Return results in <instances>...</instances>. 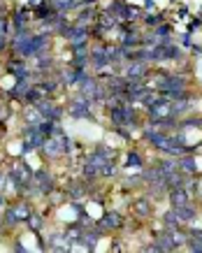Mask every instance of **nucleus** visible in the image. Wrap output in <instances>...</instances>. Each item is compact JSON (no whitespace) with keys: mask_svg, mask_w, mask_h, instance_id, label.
<instances>
[{"mask_svg":"<svg viewBox=\"0 0 202 253\" xmlns=\"http://www.w3.org/2000/svg\"><path fill=\"white\" fill-rule=\"evenodd\" d=\"M102 225H107L109 230H117V228L123 225V218H121V214H117V211H109V214H105V218H102Z\"/></svg>","mask_w":202,"mask_h":253,"instance_id":"nucleus-25","label":"nucleus"},{"mask_svg":"<svg viewBox=\"0 0 202 253\" xmlns=\"http://www.w3.org/2000/svg\"><path fill=\"white\" fill-rule=\"evenodd\" d=\"M81 172H84V181H95V179H98V176H100V168H98V165H93V163L91 161H86V165H84V169H81Z\"/></svg>","mask_w":202,"mask_h":253,"instance_id":"nucleus-26","label":"nucleus"},{"mask_svg":"<svg viewBox=\"0 0 202 253\" xmlns=\"http://www.w3.org/2000/svg\"><path fill=\"white\" fill-rule=\"evenodd\" d=\"M177 165H179V169H181V172H186L188 176L191 174H195V172H198V163H195V158L191 154H186V156H181V158H179L177 161Z\"/></svg>","mask_w":202,"mask_h":253,"instance_id":"nucleus-20","label":"nucleus"},{"mask_svg":"<svg viewBox=\"0 0 202 253\" xmlns=\"http://www.w3.org/2000/svg\"><path fill=\"white\" fill-rule=\"evenodd\" d=\"M9 179L16 184V188H28L33 184V169L26 165V163H16L12 172H7Z\"/></svg>","mask_w":202,"mask_h":253,"instance_id":"nucleus-7","label":"nucleus"},{"mask_svg":"<svg viewBox=\"0 0 202 253\" xmlns=\"http://www.w3.org/2000/svg\"><path fill=\"white\" fill-rule=\"evenodd\" d=\"M28 223H31V230L33 232H40V230H42V225H44V218H42L40 214H31Z\"/></svg>","mask_w":202,"mask_h":253,"instance_id":"nucleus-31","label":"nucleus"},{"mask_svg":"<svg viewBox=\"0 0 202 253\" xmlns=\"http://www.w3.org/2000/svg\"><path fill=\"white\" fill-rule=\"evenodd\" d=\"M49 5H51L54 12H58V14H65V12H70V9H75V7H81V2H77V0H49Z\"/></svg>","mask_w":202,"mask_h":253,"instance_id":"nucleus-18","label":"nucleus"},{"mask_svg":"<svg viewBox=\"0 0 202 253\" xmlns=\"http://www.w3.org/2000/svg\"><path fill=\"white\" fill-rule=\"evenodd\" d=\"M191 237H198V239H202V230H191Z\"/></svg>","mask_w":202,"mask_h":253,"instance_id":"nucleus-40","label":"nucleus"},{"mask_svg":"<svg viewBox=\"0 0 202 253\" xmlns=\"http://www.w3.org/2000/svg\"><path fill=\"white\" fill-rule=\"evenodd\" d=\"M33 186H35L42 195H51V193L56 191L54 176L49 174L47 169H38V172H33Z\"/></svg>","mask_w":202,"mask_h":253,"instance_id":"nucleus-10","label":"nucleus"},{"mask_svg":"<svg viewBox=\"0 0 202 253\" xmlns=\"http://www.w3.org/2000/svg\"><path fill=\"white\" fill-rule=\"evenodd\" d=\"M24 116H26V126H40V123L44 121V114H42L35 105H28L26 112H24Z\"/></svg>","mask_w":202,"mask_h":253,"instance_id":"nucleus-19","label":"nucleus"},{"mask_svg":"<svg viewBox=\"0 0 202 253\" xmlns=\"http://www.w3.org/2000/svg\"><path fill=\"white\" fill-rule=\"evenodd\" d=\"M31 35L33 33L28 31V28L16 31L12 42H9V49H12L16 56H21V58H31Z\"/></svg>","mask_w":202,"mask_h":253,"instance_id":"nucleus-3","label":"nucleus"},{"mask_svg":"<svg viewBox=\"0 0 202 253\" xmlns=\"http://www.w3.org/2000/svg\"><path fill=\"white\" fill-rule=\"evenodd\" d=\"M33 214L31 205H26V202H19V205H12V207L5 209V225L7 228H12V225H16V223L21 221H28Z\"/></svg>","mask_w":202,"mask_h":253,"instance_id":"nucleus-5","label":"nucleus"},{"mask_svg":"<svg viewBox=\"0 0 202 253\" xmlns=\"http://www.w3.org/2000/svg\"><path fill=\"white\" fill-rule=\"evenodd\" d=\"M77 86H79V93H81V95H86V98H91V100L95 98V93H98V88H100L98 79H95V77H88V75H86V77L81 79Z\"/></svg>","mask_w":202,"mask_h":253,"instance_id":"nucleus-14","label":"nucleus"},{"mask_svg":"<svg viewBox=\"0 0 202 253\" xmlns=\"http://www.w3.org/2000/svg\"><path fill=\"white\" fill-rule=\"evenodd\" d=\"M7 172H0V193H2V191H5V181H7Z\"/></svg>","mask_w":202,"mask_h":253,"instance_id":"nucleus-36","label":"nucleus"},{"mask_svg":"<svg viewBox=\"0 0 202 253\" xmlns=\"http://www.w3.org/2000/svg\"><path fill=\"white\" fill-rule=\"evenodd\" d=\"M9 26H12V23H9V19H7V16H0V35H5V38H7Z\"/></svg>","mask_w":202,"mask_h":253,"instance_id":"nucleus-34","label":"nucleus"},{"mask_svg":"<svg viewBox=\"0 0 202 253\" xmlns=\"http://www.w3.org/2000/svg\"><path fill=\"white\" fill-rule=\"evenodd\" d=\"M42 154H44V158H49V161H58L63 154H68L70 151V139L65 137H56V135H51V137L44 139V144H42V149H40Z\"/></svg>","mask_w":202,"mask_h":253,"instance_id":"nucleus-2","label":"nucleus"},{"mask_svg":"<svg viewBox=\"0 0 202 253\" xmlns=\"http://www.w3.org/2000/svg\"><path fill=\"white\" fill-rule=\"evenodd\" d=\"M188 251H195V253H200L202 251V239H198V237H188Z\"/></svg>","mask_w":202,"mask_h":253,"instance_id":"nucleus-33","label":"nucleus"},{"mask_svg":"<svg viewBox=\"0 0 202 253\" xmlns=\"http://www.w3.org/2000/svg\"><path fill=\"white\" fill-rule=\"evenodd\" d=\"M109 121L114 123V128H132L137 123V114L130 102H121L109 109Z\"/></svg>","mask_w":202,"mask_h":253,"instance_id":"nucleus-1","label":"nucleus"},{"mask_svg":"<svg viewBox=\"0 0 202 253\" xmlns=\"http://www.w3.org/2000/svg\"><path fill=\"white\" fill-rule=\"evenodd\" d=\"M142 44V38H140V35H137V33H125V35H123V40H121V46H125V49H130V51H132V49H135V46H140Z\"/></svg>","mask_w":202,"mask_h":253,"instance_id":"nucleus-27","label":"nucleus"},{"mask_svg":"<svg viewBox=\"0 0 202 253\" xmlns=\"http://www.w3.org/2000/svg\"><path fill=\"white\" fill-rule=\"evenodd\" d=\"M156 168L161 169V172H163V176L167 179L170 174H174V172H177L179 165H177V161H172V156H170V158H163V161H158V165H156Z\"/></svg>","mask_w":202,"mask_h":253,"instance_id":"nucleus-22","label":"nucleus"},{"mask_svg":"<svg viewBox=\"0 0 202 253\" xmlns=\"http://www.w3.org/2000/svg\"><path fill=\"white\" fill-rule=\"evenodd\" d=\"M26 9H19V12H14L12 14V28H14V33L16 31H24L26 28Z\"/></svg>","mask_w":202,"mask_h":253,"instance_id":"nucleus-28","label":"nucleus"},{"mask_svg":"<svg viewBox=\"0 0 202 253\" xmlns=\"http://www.w3.org/2000/svg\"><path fill=\"white\" fill-rule=\"evenodd\" d=\"M86 184H88V181H72V184L68 186V195H70L72 200H81L86 195Z\"/></svg>","mask_w":202,"mask_h":253,"instance_id":"nucleus-23","label":"nucleus"},{"mask_svg":"<svg viewBox=\"0 0 202 253\" xmlns=\"http://www.w3.org/2000/svg\"><path fill=\"white\" fill-rule=\"evenodd\" d=\"M91 65H93L98 72L107 70L112 65V58L107 54V46H98V49H91Z\"/></svg>","mask_w":202,"mask_h":253,"instance_id":"nucleus-12","label":"nucleus"},{"mask_svg":"<svg viewBox=\"0 0 202 253\" xmlns=\"http://www.w3.org/2000/svg\"><path fill=\"white\" fill-rule=\"evenodd\" d=\"M147 23L149 26H158V16H147Z\"/></svg>","mask_w":202,"mask_h":253,"instance_id":"nucleus-37","label":"nucleus"},{"mask_svg":"<svg viewBox=\"0 0 202 253\" xmlns=\"http://www.w3.org/2000/svg\"><path fill=\"white\" fill-rule=\"evenodd\" d=\"M47 135L40 130L38 126H26V132H24V154L33 151V149H42Z\"/></svg>","mask_w":202,"mask_h":253,"instance_id":"nucleus-6","label":"nucleus"},{"mask_svg":"<svg viewBox=\"0 0 202 253\" xmlns=\"http://www.w3.org/2000/svg\"><path fill=\"white\" fill-rule=\"evenodd\" d=\"M125 168H142V158L135 151H130L128 158H125Z\"/></svg>","mask_w":202,"mask_h":253,"instance_id":"nucleus-32","label":"nucleus"},{"mask_svg":"<svg viewBox=\"0 0 202 253\" xmlns=\"http://www.w3.org/2000/svg\"><path fill=\"white\" fill-rule=\"evenodd\" d=\"M147 72H149V63L130 61V63H125L123 77H125V82H144V79H147Z\"/></svg>","mask_w":202,"mask_h":253,"instance_id":"nucleus-9","label":"nucleus"},{"mask_svg":"<svg viewBox=\"0 0 202 253\" xmlns=\"http://www.w3.org/2000/svg\"><path fill=\"white\" fill-rule=\"evenodd\" d=\"M158 251H174L177 249V242H174V235H172V230H163L161 232V237H158Z\"/></svg>","mask_w":202,"mask_h":253,"instance_id":"nucleus-16","label":"nucleus"},{"mask_svg":"<svg viewBox=\"0 0 202 253\" xmlns=\"http://www.w3.org/2000/svg\"><path fill=\"white\" fill-rule=\"evenodd\" d=\"M167 200H170L172 207H179V205H186V202H191V193L186 191V186H177V188H170Z\"/></svg>","mask_w":202,"mask_h":253,"instance_id":"nucleus-13","label":"nucleus"},{"mask_svg":"<svg viewBox=\"0 0 202 253\" xmlns=\"http://www.w3.org/2000/svg\"><path fill=\"white\" fill-rule=\"evenodd\" d=\"M174 211H177L179 221L181 223H191L195 221V216H198V211H195V207L191 205V202H186V205H179V207H172Z\"/></svg>","mask_w":202,"mask_h":253,"instance_id":"nucleus-15","label":"nucleus"},{"mask_svg":"<svg viewBox=\"0 0 202 253\" xmlns=\"http://www.w3.org/2000/svg\"><path fill=\"white\" fill-rule=\"evenodd\" d=\"M132 211H135V216H137V218H142V221H144V218H149V216L154 214V211H151V200L140 198L135 205H132Z\"/></svg>","mask_w":202,"mask_h":253,"instance_id":"nucleus-17","label":"nucleus"},{"mask_svg":"<svg viewBox=\"0 0 202 253\" xmlns=\"http://www.w3.org/2000/svg\"><path fill=\"white\" fill-rule=\"evenodd\" d=\"M149 112V121H161V119H167V116H172V102L167 98H158L154 100L151 105L147 107Z\"/></svg>","mask_w":202,"mask_h":253,"instance_id":"nucleus-8","label":"nucleus"},{"mask_svg":"<svg viewBox=\"0 0 202 253\" xmlns=\"http://www.w3.org/2000/svg\"><path fill=\"white\" fill-rule=\"evenodd\" d=\"M49 35L47 33H38V35H31V58H40V56H44L49 51Z\"/></svg>","mask_w":202,"mask_h":253,"instance_id":"nucleus-11","label":"nucleus"},{"mask_svg":"<svg viewBox=\"0 0 202 253\" xmlns=\"http://www.w3.org/2000/svg\"><path fill=\"white\" fill-rule=\"evenodd\" d=\"M98 239H100V230L95 228L93 232H84V235H81V244H84L86 249H93V246L98 244Z\"/></svg>","mask_w":202,"mask_h":253,"instance_id":"nucleus-29","label":"nucleus"},{"mask_svg":"<svg viewBox=\"0 0 202 253\" xmlns=\"http://www.w3.org/2000/svg\"><path fill=\"white\" fill-rule=\"evenodd\" d=\"M114 174H117V165H114V161H107L100 168V176H107V179H112Z\"/></svg>","mask_w":202,"mask_h":253,"instance_id":"nucleus-30","label":"nucleus"},{"mask_svg":"<svg viewBox=\"0 0 202 253\" xmlns=\"http://www.w3.org/2000/svg\"><path fill=\"white\" fill-rule=\"evenodd\" d=\"M14 249H16V251H19V253H26V246L21 244V242H16V244H14Z\"/></svg>","mask_w":202,"mask_h":253,"instance_id":"nucleus-38","label":"nucleus"},{"mask_svg":"<svg viewBox=\"0 0 202 253\" xmlns=\"http://www.w3.org/2000/svg\"><path fill=\"white\" fill-rule=\"evenodd\" d=\"M7 49H9L7 38H5V35H0V54H2V51H7Z\"/></svg>","mask_w":202,"mask_h":253,"instance_id":"nucleus-35","label":"nucleus"},{"mask_svg":"<svg viewBox=\"0 0 202 253\" xmlns=\"http://www.w3.org/2000/svg\"><path fill=\"white\" fill-rule=\"evenodd\" d=\"M163 225H165V230H177L179 225H181V221H179V216L174 209H170V211L163 214Z\"/></svg>","mask_w":202,"mask_h":253,"instance_id":"nucleus-24","label":"nucleus"},{"mask_svg":"<svg viewBox=\"0 0 202 253\" xmlns=\"http://www.w3.org/2000/svg\"><path fill=\"white\" fill-rule=\"evenodd\" d=\"M31 79H16V86L9 91V98H26V93L31 88Z\"/></svg>","mask_w":202,"mask_h":253,"instance_id":"nucleus-21","label":"nucleus"},{"mask_svg":"<svg viewBox=\"0 0 202 253\" xmlns=\"http://www.w3.org/2000/svg\"><path fill=\"white\" fill-rule=\"evenodd\" d=\"M91 107H93V100L86 98V95H75L70 100V107H68V114L72 119H91Z\"/></svg>","mask_w":202,"mask_h":253,"instance_id":"nucleus-4","label":"nucleus"},{"mask_svg":"<svg viewBox=\"0 0 202 253\" xmlns=\"http://www.w3.org/2000/svg\"><path fill=\"white\" fill-rule=\"evenodd\" d=\"M181 44H184V46H191V38H188V35H184V38H181Z\"/></svg>","mask_w":202,"mask_h":253,"instance_id":"nucleus-39","label":"nucleus"}]
</instances>
